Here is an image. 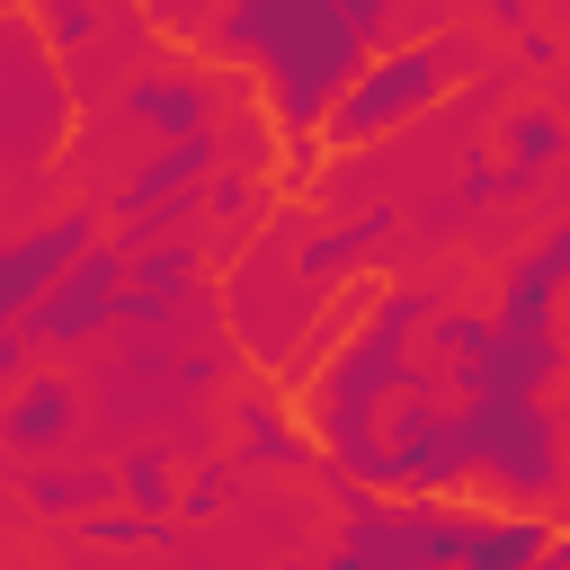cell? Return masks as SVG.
I'll use <instances>...</instances> for the list:
<instances>
[{
  "label": "cell",
  "mask_w": 570,
  "mask_h": 570,
  "mask_svg": "<svg viewBox=\"0 0 570 570\" xmlns=\"http://www.w3.org/2000/svg\"><path fill=\"white\" fill-rule=\"evenodd\" d=\"M134 0H27V27L45 36V53L53 62H71V53H89L98 36H107V18H125Z\"/></svg>",
  "instance_id": "16"
},
{
  "label": "cell",
  "mask_w": 570,
  "mask_h": 570,
  "mask_svg": "<svg viewBox=\"0 0 570 570\" xmlns=\"http://www.w3.org/2000/svg\"><path fill=\"white\" fill-rule=\"evenodd\" d=\"M552 534H561L552 508H472L463 543H454V570H534V552Z\"/></svg>",
  "instance_id": "13"
},
{
  "label": "cell",
  "mask_w": 570,
  "mask_h": 570,
  "mask_svg": "<svg viewBox=\"0 0 570 570\" xmlns=\"http://www.w3.org/2000/svg\"><path fill=\"white\" fill-rule=\"evenodd\" d=\"M240 463H258V472H303V463H321V454H312L303 419H285L276 401H249V410H240Z\"/></svg>",
  "instance_id": "17"
},
{
  "label": "cell",
  "mask_w": 570,
  "mask_h": 570,
  "mask_svg": "<svg viewBox=\"0 0 570 570\" xmlns=\"http://www.w3.org/2000/svg\"><path fill=\"white\" fill-rule=\"evenodd\" d=\"M552 160H561V116H552L543 98L508 107V116H499V134H490V169H499V187H508V196H525Z\"/></svg>",
  "instance_id": "14"
},
{
  "label": "cell",
  "mask_w": 570,
  "mask_h": 570,
  "mask_svg": "<svg viewBox=\"0 0 570 570\" xmlns=\"http://www.w3.org/2000/svg\"><path fill=\"white\" fill-rule=\"evenodd\" d=\"M80 525V543H98V552H142V543H169V525L178 517H142V508H89V517H71Z\"/></svg>",
  "instance_id": "18"
},
{
  "label": "cell",
  "mask_w": 570,
  "mask_h": 570,
  "mask_svg": "<svg viewBox=\"0 0 570 570\" xmlns=\"http://www.w3.org/2000/svg\"><path fill=\"white\" fill-rule=\"evenodd\" d=\"M481 18H490V27H499V36H517V27H525V18H534V0H481Z\"/></svg>",
  "instance_id": "24"
},
{
  "label": "cell",
  "mask_w": 570,
  "mask_h": 570,
  "mask_svg": "<svg viewBox=\"0 0 570 570\" xmlns=\"http://www.w3.org/2000/svg\"><path fill=\"white\" fill-rule=\"evenodd\" d=\"M490 71V45L481 36H463V27H428V36H392V45H374L365 53V71L330 98V116H321V160L330 151H374V142H392L401 125H419V116H436L463 80H481Z\"/></svg>",
  "instance_id": "2"
},
{
  "label": "cell",
  "mask_w": 570,
  "mask_h": 570,
  "mask_svg": "<svg viewBox=\"0 0 570 570\" xmlns=\"http://www.w3.org/2000/svg\"><path fill=\"white\" fill-rule=\"evenodd\" d=\"M561 276H570V232L552 223V232H534V249L499 276V338H517V347H552L561 338Z\"/></svg>",
  "instance_id": "10"
},
{
  "label": "cell",
  "mask_w": 570,
  "mask_h": 570,
  "mask_svg": "<svg viewBox=\"0 0 570 570\" xmlns=\"http://www.w3.org/2000/svg\"><path fill=\"white\" fill-rule=\"evenodd\" d=\"M214 258H205V240L196 232H160V240H134L125 249V285H116V321L125 330H160L187 294H196V276H205Z\"/></svg>",
  "instance_id": "9"
},
{
  "label": "cell",
  "mask_w": 570,
  "mask_h": 570,
  "mask_svg": "<svg viewBox=\"0 0 570 570\" xmlns=\"http://www.w3.org/2000/svg\"><path fill=\"white\" fill-rule=\"evenodd\" d=\"M0 9H27V0H0Z\"/></svg>",
  "instance_id": "26"
},
{
  "label": "cell",
  "mask_w": 570,
  "mask_h": 570,
  "mask_svg": "<svg viewBox=\"0 0 570 570\" xmlns=\"http://www.w3.org/2000/svg\"><path fill=\"white\" fill-rule=\"evenodd\" d=\"M89 240H98V205H53L36 232L0 240V321H18V312L36 303V285H45V276H62Z\"/></svg>",
  "instance_id": "11"
},
{
  "label": "cell",
  "mask_w": 570,
  "mask_h": 570,
  "mask_svg": "<svg viewBox=\"0 0 570 570\" xmlns=\"http://www.w3.org/2000/svg\"><path fill=\"white\" fill-rule=\"evenodd\" d=\"M508 53H517V62H525V71H552V62H561V36H552V27H543V18H525V27H517V36H508Z\"/></svg>",
  "instance_id": "22"
},
{
  "label": "cell",
  "mask_w": 570,
  "mask_h": 570,
  "mask_svg": "<svg viewBox=\"0 0 570 570\" xmlns=\"http://www.w3.org/2000/svg\"><path fill=\"white\" fill-rule=\"evenodd\" d=\"M374 490L392 499H463L472 472H463V428H454V401L445 392H401L374 428Z\"/></svg>",
  "instance_id": "5"
},
{
  "label": "cell",
  "mask_w": 570,
  "mask_h": 570,
  "mask_svg": "<svg viewBox=\"0 0 570 570\" xmlns=\"http://www.w3.org/2000/svg\"><path fill=\"white\" fill-rule=\"evenodd\" d=\"M71 134H80V107L62 62L45 53L27 9H0V178H53Z\"/></svg>",
  "instance_id": "4"
},
{
  "label": "cell",
  "mask_w": 570,
  "mask_h": 570,
  "mask_svg": "<svg viewBox=\"0 0 570 570\" xmlns=\"http://www.w3.org/2000/svg\"><path fill=\"white\" fill-rule=\"evenodd\" d=\"M330 9L365 36V53H374V45H392V36H401V18H410V0H330Z\"/></svg>",
  "instance_id": "21"
},
{
  "label": "cell",
  "mask_w": 570,
  "mask_h": 570,
  "mask_svg": "<svg viewBox=\"0 0 570 570\" xmlns=\"http://www.w3.org/2000/svg\"><path fill=\"white\" fill-rule=\"evenodd\" d=\"M9 570H36V561H9Z\"/></svg>",
  "instance_id": "25"
},
{
  "label": "cell",
  "mask_w": 570,
  "mask_h": 570,
  "mask_svg": "<svg viewBox=\"0 0 570 570\" xmlns=\"http://www.w3.org/2000/svg\"><path fill=\"white\" fill-rule=\"evenodd\" d=\"M169 490H178V472H169V454H160V445H142V454H125V463H116V499H125V508L169 517Z\"/></svg>",
  "instance_id": "19"
},
{
  "label": "cell",
  "mask_w": 570,
  "mask_h": 570,
  "mask_svg": "<svg viewBox=\"0 0 570 570\" xmlns=\"http://www.w3.org/2000/svg\"><path fill=\"white\" fill-rule=\"evenodd\" d=\"M116 285H125V240L98 232L62 276L36 285V303L18 312V330L36 338V356H71V347H89L98 330H116Z\"/></svg>",
  "instance_id": "6"
},
{
  "label": "cell",
  "mask_w": 570,
  "mask_h": 570,
  "mask_svg": "<svg viewBox=\"0 0 570 570\" xmlns=\"http://www.w3.org/2000/svg\"><path fill=\"white\" fill-rule=\"evenodd\" d=\"M232 508V463H196L178 490H169V517L178 525H205V517H223Z\"/></svg>",
  "instance_id": "20"
},
{
  "label": "cell",
  "mask_w": 570,
  "mask_h": 570,
  "mask_svg": "<svg viewBox=\"0 0 570 570\" xmlns=\"http://www.w3.org/2000/svg\"><path fill=\"white\" fill-rule=\"evenodd\" d=\"M116 499V472L107 463H45V472H27V508L36 517H89V508H107Z\"/></svg>",
  "instance_id": "15"
},
{
  "label": "cell",
  "mask_w": 570,
  "mask_h": 570,
  "mask_svg": "<svg viewBox=\"0 0 570 570\" xmlns=\"http://www.w3.org/2000/svg\"><path fill=\"white\" fill-rule=\"evenodd\" d=\"M27 365H36V338H27L18 321H0V392H9V383H18Z\"/></svg>",
  "instance_id": "23"
},
{
  "label": "cell",
  "mask_w": 570,
  "mask_h": 570,
  "mask_svg": "<svg viewBox=\"0 0 570 570\" xmlns=\"http://www.w3.org/2000/svg\"><path fill=\"white\" fill-rule=\"evenodd\" d=\"M285 232H294V223H285ZM392 232H401V214H392V205H365L356 223H312V232H294V285H303L312 303L347 294V285L392 249Z\"/></svg>",
  "instance_id": "8"
},
{
  "label": "cell",
  "mask_w": 570,
  "mask_h": 570,
  "mask_svg": "<svg viewBox=\"0 0 570 570\" xmlns=\"http://www.w3.org/2000/svg\"><path fill=\"white\" fill-rule=\"evenodd\" d=\"M80 428V383L53 374V365H27L9 392H0V445L27 454V463H53Z\"/></svg>",
  "instance_id": "12"
},
{
  "label": "cell",
  "mask_w": 570,
  "mask_h": 570,
  "mask_svg": "<svg viewBox=\"0 0 570 570\" xmlns=\"http://www.w3.org/2000/svg\"><path fill=\"white\" fill-rule=\"evenodd\" d=\"M463 472L472 490H499L517 508H552L561 490V401L552 392H463Z\"/></svg>",
  "instance_id": "3"
},
{
  "label": "cell",
  "mask_w": 570,
  "mask_h": 570,
  "mask_svg": "<svg viewBox=\"0 0 570 570\" xmlns=\"http://www.w3.org/2000/svg\"><path fill=\"white\" fill-rule=\"evenodd\" d=\"M187 53L249 80L258 125L285 142L276 196H303L312 169H321V116H330V98L365 71V36H356L330 0H214Z\"/></svg>",
  "instance_id": "1"
},
{
  "label": "cell",
  "mask_w": 570,
  "mask_h": 570,
  "mask_svg": "<svg viewBox=\"0 0 570 570\" xmlns=\"http://www.w3.org/2000/svg\"><path fill=\"white\" fill-rule=\"evenodd\" d=\"M98 116H116L125 134H151V142H178V134H205V125H223V80H214V62H178V71H125L107 98H98Z\"/></svg>",
  "instance_id": "7"
}]
</instances>
